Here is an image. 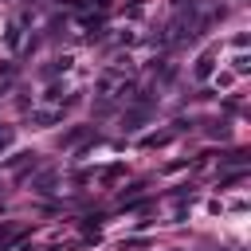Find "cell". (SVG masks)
Masks as SVG:
<instances>
[{"label":"cell","instance_id":"cell-1","mask_svg":"<svg viewBox=\"0 0 251 251\" xmlns=\"http://www.w3.org/2000/svg\"><path fill=\"white\" fill-rule=\"evenodd\" d=\"M8 141H12V129H0V149H4Z\"/></svg>","mask_w":251,"mask_h":251}]
</instances>
